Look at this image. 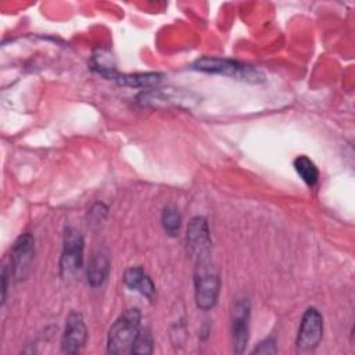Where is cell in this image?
Masks as SVG:
<instances>
[{"mask_svg":"<svg viewBox=\"0 0 355 355\" xmlns=\"http://www.w3.org/2000/svg\"><path fill=\"white\" fill-rule=\"evenodd\" d=\"M141 313L137 308L123 311L112 323L107 338V351L110 354H132L135 340L140 331Z\"/></svg>","mask_w":355,"mask_h":355,"instance_id":"6da1fadb","label":"cell"},{"mask_svg":"<svg viewBox=\"0 0 355 355\" xmlns=\"http://www.w3.org/2000/svg\"><path fill=\"white\" fill-rule=\"evenodd\" d=\"M220 288L219 275L211 259L196 262L194 269V298L200 309L208 311L218 301Z\"/></svg>","mask_w":355,"mask_h":355,"instance_id":"7a4b0ae2","label":"cell"},{"mask_svg":"<svg viewBox=\"0 0 355 355\" xmlns=\"http://www.w3.org/2000/svg\"><path fill=\"white\" fill-rule=\"evenodd\" d=\"M193 68L205 73H219L225 76H234L243 80L258 82L262 79V75L252 67L243 65L233 60L215 58V57H202L193 64Z\"/></svg>","mask_w":355,"mask_h":355,"instance_id":"3957f363","label":"cell"},{"mask_svg":"<svg viewBox=\"0 0 355 355\" xmlns=\"http://www.w3.org/2000/svg\"><path fill=\"white\" fill-rule=\"evenodd\" d=\"M83 265V237L73 227H67L64 233L60 269L62 276H72Z\"/></svg>","mask_w":355,"mask_h":355,"instance_id":"277c9868","label":"cell"},{"mask_svg":"<svg viewBox=\"0 0 355 355\" xmlns=\"http://www.w3.org/2000/svg\"><path fill=\"white\" fill-rule=\"evenodd\" d=\"M211 233L202 216H194L187 227V248L196 262L211 259Z\"/></svg>","mask_w":355,"mask_h":355,"instance_id":"5b68a950","label":"cell"},{"mask_svg":"<svg viewBox=\"0 0 355 355\" xmlns=\"http://www.w3.org/2000/svg\"><path fill=\"white\" fill-rule=\"evenodd\" d=\"M323 336V316L322 313L311 306L308 308L301 319L298 336H297V348L298 351L306 352L313 351Z\"/></svg>","mask_w":355,"mask_h":355,"instance_id":"8992f818","label":"cell"},{"mask_svg":"<svg viewBox=\"0 0 355 355\" xmlns=\"http://www.w3.org/2000/svg\"><path fill=\"white\" fill-rule=\"evenodd\" d=\"M250 338V301L240 298L232 309V344L236 354L244 352Z\"/></svg>","mask_w":355,"mask_h":355,"instance_id":"52a82bcc","label":"cell"},{"mask_svg":"<svg viewBox=\"0 0 355 355\" xmlns=\"http://www.w3.org/2000/svg\"><path fill=\"white\" fill-rule=\"evenodd\" d=\"M35 254V240L31 233H25L19 236L11 251L10 257V266L12 270V275L17 280H22L28 276L31 263Z\"/></svg>","mask_w":355,"mask_h":355,"instance_id":"ba28073f","label":"cell"},{"mask_svg":"<svg viewBox=\"0 0 355 355\" xmlns=\"http://www.w3.org/2000/svg\"><path fill=\"white\" fill-rule=\"evenodd\" d=\"M87 338V330L83 316L79 312H71L65 320L61 337V351L65 354H76L82 349Z\"/></svg>","mask_w":355,"mask_h":355,"instance_id":"9c48e42d","label":"cell"},{"mask_svg":"<svg viewBox=\"0 0 355 355\" xmlns=\"http://www.w3.org/2000/svg\"><path fill=\"white\" fill-rule=\"evenodd\" d=\"M123 283L126 287L139 291L148 300H153L155 295V286L153 280L140 266H132L126 269L123 275Z\"/></svg>","mask_w":355,"mask_h":355,"instance_id":"30bf717a","label":"cell"},{"mask_svg":"<svg viewBox=\"0 0 355 355\" xmlns=\"http://www.w3.org/2000/svg\"><path fill=\"white\" fill-rule=\"evenodd\" d=\"M110 270V259L104 251H97L92 255L87 266V283L92 287L101 286Z\"/></svg>","mask_w":355,"mask_h":355,"instance_id":"8fae6325","label":"cell"},{"mask_svg":"<svg viewBox=\"0 0 355 355\" xmlns=\"http://www.w3.org/2000/svg\"><path fill=\"white\" fill-rule=\"evenodd\" d=\"M112 79H116L118 83L129 87H150L155 86L162 80L161 73L146 72V73H133V75H118L115 73Z\"/></svg>","mask_w":355,"mask_h":355,"instance_id":"7c38bea8","label":"cell"},{"mask_svg":"<svg viewBox=\"0 0 355 355\" xmlns=\"http://www.w3.org/2000/svg\"><path fill=\"white\" fill-rule=\"evenodd\" d=\"M294 169L308 186H315L318 183L319 171L315 162L309 159L306 155H300L294 159Z\"/></svg>","mask_w":355,"mask_h":355,"instance_id":"4fadbf2b","label":"cell"},{"mask_svg":"<svg viewBox=\"0 0 355 355\" xmlns=\"http://www.w3.org/2000/svg\"><path fill=\"white\" fill-rule=\"evenodd\" d=\"M161 222H162V226H164L165 232L169 236H178L179 234L182 218H180L179 211L173 205H168V207L164 208L162 215H161Z\"/></svg>","mask_w":355,"mask_h":355,"instance_id":"5bb4252c","label":"cell"},{"mask_svg":"<svg viewBox=\"0 0 355 355\" xmlns=\"http://www.w3.org/2000/svg\"><path fill=\"white\" fill-rule=\"evenodd\" d=\"M153 352V337L148 329H140L133 348H132V354H151Z\"/></svg>","mask_w":355,"mask_h":355,"instance_id":"9a60e30c","label":"cell"},{"mask_svg":"<svg viewBox=\"0 0 355 355\" xmlns=\"http://www.w3.org/2000/svg\"><path fill=\"white\" fill-rule=\"evenodd\" d=\"M107 207L101 202H97L92 207V209L89 211V223L90 225H100L103 223V220L107 216Z\"/></svg>","mask_w":355,"mask_h":355,"instance_id":"2e32d148","label":"cell"},{"mask_svg":"<svg viewBox=\"0 0 355 355\" xmlns=\"http://www.w3.org/2000/svg\"><path fill=\"white\" fill-rule=\"evenodd\" d=\"M254 352L257 354H276L277 348H276V341L273 338H265L263 341H261L257 348H254Z\"/></svg>","mask_w":355,"mask_h":355,"instance_id":"e0dca14e","label":"cell"}]
</instances>
